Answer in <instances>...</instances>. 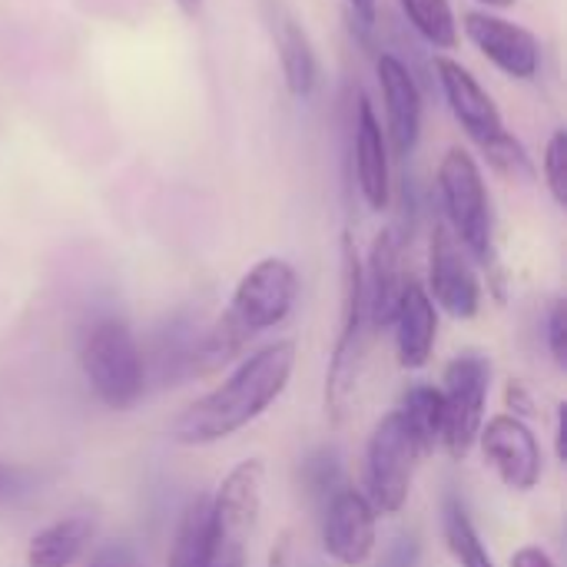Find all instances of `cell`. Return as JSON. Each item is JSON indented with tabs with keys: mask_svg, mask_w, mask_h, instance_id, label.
I'll return each mask as SVG.
<instances>
[{
	"mask_svg": "<svg viewBox=\"0 0 567 567\" xmlns=\"http://www.w3.org/2000/svg\"><path fill=\"white\" fill-rule=\"evenodd\" d=\"M462 30L475 43V50L505 76L535 80L542 66V43L528 27L508 17H498L492 10H468L462 17Z\"/></svg>",
	"mask_w": 567,
	"mask_h": 567,
	"instance_id": "obj_12",
	"label": "cell"
},
{
	"mask_svg": "<svg viewBox=\"0 0 567 567\" xmlns=\"http://www.w3.org/2000/svg\"><path fill=\"white\" fill-rule=\"evenodd\" d=\"M352 163H355V186L369 209L382 213L392 203V166H389V140L382 120L365 93L355 100L352 113Z\"/></svg>",
	"mask_w": 567,
	"mask_h": 567,
	"instance_id": "obj_16",
	"label": "cell"
},
{
	"mask_svg": "<svg viewBox=\"0 0 567 567\" xmlns=\"http://www.w3.org/2000/svg\"><path fill=\"white\" fill-rule=\"evenodd\" d=\"M405 236L399 226H385L375 233L369 262H362V282H365V306L372 329H389L399 296L409 282L405 276Z\"/></svg>",
	"mask_w": 567,
	"mask_h": 567,
	"instance_id": "obj_17",
	"label": "cell"
},
{
	"mask_svg": "<svg viewBox=\"0 0 567 567\" xmlns=\"http://www.w3.org/2000/svg\"><path fill=\"white\" fill-rule=\"evenodd\" d=\"M395 412L405 422L409 435L415 439L422 458H429L442 445V422H445L442 389L439 385H429V382H415V385H409L402 392Z\"/></svg>",
	"mask_w": 567,
	"mask_h": 567,
	"instance_id": "obj_20",
	"label": "cell"
},
{
	"mask_svg": "<svg viewBox=\"0 0 567 567\" xmlns=\"http://www.w3.org/2000/svg\"><path fill=\"white\" fill-rule=\"evenodd\" d=\"M375 76L385 106V140L395 156H412L422 140V90L415 73L395 53L375 56Z\"/></svg>",
	"mask_w": 567,
	"mask_h": 567,
	"instance_id": "obj_15",
	"label": "cell"
},
{
	"mask_svg": "<svg viewBox=\"0 0 567 567\" xmlns=\"http://www.w3.org/2000/svg\"><path fill=\"white\" fill-rule=\"evenodd\" d=\"M485 7H495V10H505V7H515V0H478Z\"/></svg>",
	"mask_w": 567,
	"mask_h": 567,
	"instance_id": "obj_35",
	"label": "cell"
},
{
	"mask_svg": "<svg viewBox=\"0 0 567 567\" xmlns=\"http://www.w3.org/2000/svg\"><path fill=\"white\" fill-rule=\"evenodd\" d=\"M299 299V272L292 262L269 256L243 272L226 312L193 342L189 375H213L229 365L256 336L282 326Z\"/></svg>",
	"mask_w": 567,
	"mask_h": 567,
	"instance_id": "obj_2",
	"label": "cell"
},
{
	"mask_svg": "<svg viewBox=\"0 0 567 567\" xmlns=\"http://www.w3.org/2000/svg\"><path fill=\"white\" fill-rule=\"evenodd\" d=\"M266 465L259 458L239 462L209 498V538L219 545L246 548L262 512Z\"/></svg>",
	"mask_w": 567,
	"mask_h": 567,
	"instance_id": "obj_11",
	"label": "cell"
},
{
	"mask_svg": "<svg viewBox=\"0 0 567 567\" xmlns=\"http://www.w3.org/2000/svg\"><path fill=\"white\" fill-rule=\"evenodd\" d=\"M369 306H365V282H362V259L352 246V236H342V319L339 339L326 369V419L332 429L346 425L359 402V389L369 365V339H372Z\"/></svg>",
	"mask_w": 567,
	"mask_h": 567,
	"instance_id": "obj_3",
	"label": "cell"
},
{
	"mask_svg": "<svg viewBox=\"0 0 567 567\" xmlns=\"http://www.w3.org/2000/svg\"><path fill=\"white\" fill-rule=\"evenodd\" d=\"M475 445L482 449L485 465L498 475V482L512 492H535L545 475V455L532 432V425L518 415H492L485 419Z\"/></svg>",
	"mask_w": 567,
	"mask_h": 567,
	"instance_id": "obj_8",
	"label": "cell"
},
{
	"mask_svg": "<svg viewBox=\"0 0 567 567\" xmlns=\"http://www.w3.org/2000/svg\"><path fill=\"white\" fill-rule=\"evenodd\" d=\"M419 462L422 452L392 409L385 419H379L365 445V498L379 515H399L405 508Z\"/></svg>",
	"mask_w": 567,
	"mask_h": 567,
	"instance_id": "obj_6",
	"label": "cell"
},
{
	"mask_svg": "<svg viewBox=\"0 0 567 567\" xmlns=\"http://www.w3.org/2000/svg\"><path fill=\"white\" fill-rule=\"evenodd\" d=\"M296 372V342L276 339L259 352L246 355L216 389L189 402L169 425V442L203 449L233 439L259 415H266Z\"/></svg>",
	"mask_w": 567,
	"mask_h": 567,
	"instance_id": "obj_1",
	"label": "cell"
},
{
	"mask_svg": "<svg viewBox=\"0 0 567 567\" xmlns=\"http://www.w3.org/2000/svg\"><path fill=\"white\" fill-rule=\"evenodd\" d=\"M389 329L395 336V355H399L402 369L419 372L432 362V352L439 342V309L419 279L409 276Z\"/></svg>",
	"mask_w": 567,
	"mask_h": 567,
	"instance_id": "obj_18",
	"label": "cell"
},
{
	"mask_svg": "<svg viewBox=\"0 0 567 567\" xmlns=\"http://www.w3.org/2000/svg\"><path fill=\"white\" fill-rule=\"evenodd\" d=\"M412 30L435 50H452L458 43V20L449 0H399Z\"/></svg>",
	"mask_w": 567,
	"mask_h": 567,
	"instance_id": "obj_22",
	"label": "cell"
},
{
	"mask_svg": "<svg viewBox=\"0 0 567 567\" xmlns=\"http://www.w3.org/2000/svg\"><path fill=\"white\" fill-rule=\"evenodd\" d=\"M86 567H140V558H136V551L126 542H110V545L93 551V558H90Z\"/></svg>",
	"mask_w": 567,
	"mask_h": 567,
	"instance_id": "obj_27",
	"label": "cell"
},
{
	"mask_svg": "<svg viewBox=\"0 0 567 567\" xmlns=\"http://www.w3.org/2000/svg\"><path fill=\"white\" fill-rule=\"evenodd\" d=\"M555 455L565 462V405H558V419H555Z\"/></svg>",
	"mask_w": 567,
	"mask_h": 567,
	"instance_id": "obj_33",
	"label": "cell"
},
{
	"mask_svg": "<svg viewBox=\"0 0 567 567\" xmlns=\"http://www.w3.org/2000/svg\"><path fill=\"white\" fill-rule=\"evenodd\" d=\"M259 13H262L269 40L276 47L286 90L296 100H309L319 90L322 70H319V56H316V47H312L302 20L296 17V10L286 0H259Z\"/></svg>",
	"mask_w": 567,
	"mask_h": 567,
	"instance_id": "obj_14",
	"label": "cell"
},
{
	"mask_svg": "<svg viewBox=\"0 0 567 567\" xmlns=\"http://www.w3.org/2000/svg\"><path fill=\"white\" fill-rule=\"evenodd\" d=\"M349 7V20L362 30H372L379 20V0H346Z\"/></svg>",
	"mask_w": 567,
	"mask_h": 567,
	"instance_id": "obj_30",
	"label": "cell"
},
{
	"mask_svg": "<svg viewBox=\"0 0 567 567\" xmlns=\"http://www.w3.org/2000/svg\"><path fill=\"white\" fill-rule=\"evenodd\" d=\"M96 535V522L90 515H66L40 528L27 542V567H73L90 548Z\"/></svg>",
	"mask_w": 567,
	"mask_h": 567,
	"instance_id": "obj_19",
	"label": "cell"
},
{
	"mask_svg": "<svg viewBox=\"0 0 567 567\" xmlns=\"http://www.w3.org/2000/svg\"><path fill=\"white\" fill-rule=\"evenodd\" d=\"M379 545V512L365 492L342 485L322 512V551L342 567L365 565Z\"/></svg>",
	"mask_w": 567,
	"mask_h": 567,
	"instance_id": "obj_10",
	"label": "cell"
},
{
	"mask_svg": "<svg viewBox=\"0 0 567 567\" xmlns=\"http://www.w3.org/2000/svg\"><path fill=\"white\" fill-rule=\"evenodd\" d=\"M425 292L435 302V309H442L462 322L475 319L482 309V279H478L468 252L458 246V239L449 233L445 223H435V229H432Z\"/></svg>",
	"mask_w": 567,
	"mask_h": 567,
	"instance_id": "obj_9",
	"label": "cell"
},
{
	"mask_svg": "<svg viewBox=\"0 0 567 567\" xmlns=\"http://www.w3.org/2000/svg\"><path fill=\"white\" fill-rule=\"evenodd\" d=\"M508 409H512L508 415H518V419L532 412V395L525 392L522 382H512V385H508Z\"/></svg>",
	"mask_w": 567,
	"mask_h": 567,
	"instance_id": "obj_32",
	"label": "cell"
},
{
	"mask_svg": "<svg viewBox=\"0 0 567 567\" xmlns=\"http://www.w3.org/2000/svg\"><path fill=\"white\" fill-rule=\"evenodd\" d=\"M439 199L445 213L449 233L458 239V246L468 252L472 262L495 269L498 252H495V213H492V196L488 183L482 176L478 159L455 146L442 156L439 163Z\"/></svg>",
	"mask_w": 567,
	"mask_h": 567,
	"instance_id": "obj_4",
	"label": "cell"
},
{
	"mask_svg": "<svg viewBox=\"0 0 567 567\" xmlns=\"http://www.w3.org/2000/svg\"><path fill=\"white\" fill-rule=\"evenodd\" d=\"M442 445L452 458H465L485 425V405L492 392V359L482 352H462L445 365L442 375Z\"/></svg>",
	"mask_w": 567,
	"mask_h": 567,
	"instance_id": "obj_7",
	"label": "cell"
},
{
	"mask_svg": "<svg viewBox=\"0 0 567 567\" xmlns=\"http://www.w3.org/2000/svg\"><path fill=\"white\" fill-rule=\"evenodd\" d=\"M435 80L442 86V96L452 110V116L458 120V126L465 130V136L485 153L492 150L505 133V120L502 110L495 106L492 93L478 83V76L472 70H465L458 60L452 56H435Z\"/></svg>",
	"mask_w": 567,
	"mask_h": 567,
	"instance_id": "obj_13",
	"label": "cell"
},
{
	"mask_svg": "<svg viewBox=\"0 0 567 567\" xmlns=\"http://www.w3.org/2000/svg\"><path fill=\"white\" fill-rule=\"evenodd\" d=\"M542 176H545V186L551 193V199L558 206L567 203V133L565 130H555L548 146H545V156H542Z\"/></svg>",
	"mask_w": 567,
	"mask_h": 567,
	"instance_id": "obj_25",
	"label": "cell"
},
{
	"mask_svg": "<svg viewBox=\"0 0 567 567\" xmlns=\"http://www.w3.org/2000/svg\"><path fill=\"white\" fill-rule=\"evenodd\" d=\"M80 369L93 395L113 409H133L146 392V355L123 319H96L80 342Z\"/></svg>",
	"mask_w": 567,
	"mask_h": 567,
	"instance_id": "obj_5",
	"label": "cell"
},
{
	"mask_svg": "<svg viewBox=\"0 0 567 567\" xmlns=\"http://www.w3.org/2000/svg\"><path fill=\"white\" fill-rule=\"evenodd\" d=\"M442 542L458 567H498L458 495L442 502Z\"/></svg>",
	"mask_w": 567,
	"mask_h": 567,
	"instance_id": "obj_21",
	"label": "cell"
},
{
	"mask_svg": "<svg viewBox=\"0 0 567 567\" xmlns=\"http://www.w3.org/2000/svg\"><path fill=\"white\" fill-rule=\"evenodd\" d=\"M179 3V10L186 13V17H196L199 13V0H176Z\"/></svg>",
	"mask_w": 567,
	"mask_h": 567,
	"instance_id": "obj_34",
	"label": "cell"
},
{
	"mask_svg": "<svg viewBox=\"0 0 567 567\" xmlns=\"http://www.w3.org/2000/svg\"><path fill=\"white\" fill-rule=\"evenodd\" d=\"M508 567H558V565H555V558H551L542 545H525V548H518V551L512 555Z\"/></svg>",
	"mask_w": 567,
	"mask_h": 567,
	"instance_id": "obj_29",
	"label": "cell"
},
{
	"mask_svg": "<svg viewBox=\"0 0 567 567\" xmlns=\"http://www.w3.org/2000/svg\"><path fill=\"white\" fill-rule=\"evenodd\" d=\"M545 342H548V352L555 359L558 369L567 365V309L565 302H551L548 309V319H545Z\"/></svg>",
	"mask_w": 567,
	"mask_h": 567,
	"instance_id": "obj_26",
	"label": "cell"
},
{
	"mask_svg": "<svg viewBox=\"0 0 567 567\" xmlns=\"http://www.w3.org/2000/svg\"><path fill=\"white\" fill-rule=\"evenodd\" d=\"M422 565V548L415 538H395V545L385 551L382 567H419Z\"/></svg>",
	"mask_w": 567,
	"mask_h": 567,
	"instance_id": "obj_28",
	"label": "cell"
},
{
	"mask_svg": "<svg viewBox=\"0 0 567 567\" xmlns=\"http://www.w3.org/2000/svg\"><path fill=\"white\" fill-rule=\"evenodd\" d=\"M299 475H302V488H306L312 498H319L322 505H326V502H329V498L346 485V482H342L339 455H336V452H329V449L312 452V455L302 462Z\"/></svg>",
	"mask_w": 567,
	"mask_h": 567,
	"instance_id": "obj_23",
	"label": "cell"
},
{
	"mask_svg": "<svg viewBox=\"0 0 567 567\" xmlns=\"http://www.w3.org/2000/svg\"><path fill=\"white\" fill-rule=\"evenodd\" d=\"M485 159L495 173H502L505 179H515V183H525V179H535V166H532V156L525 150V143L512 133H505L492 150H485Z\"/></svg>",
	"mask_w": 567,
	"mask_h": 567,
	"instance_id": "obj_24",
	"label": "cell"
},
{
	"mask_svg": "<svg viewBox=\"0 0 567 567\" xmlns=\"http://www.w3.org/2000/svg\"><path fill=\"white\" fill-rule=\"evenodd\" d=\"M20 492H23V475L17 468H10V465L0 462V505L13 502Z\"/></svg>",
	"mask_w": 567,
	"mask_h": 567,
	"instance_id": "obj_31",
	"label": "cell"
}]
</instances>
